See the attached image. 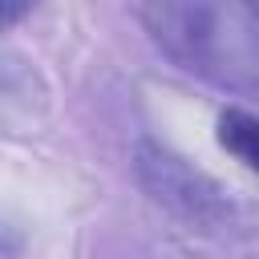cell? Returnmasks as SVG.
Here are the masks:
<instances>
[{"label":"cell","instance_id":"cell-3","mask_svg":"<svg viewBox=\"0 0 259 259\" xmlns=\"http://www.w3.org/2000/svg\"><path fill=\"white\" fill-rule=\"evenodd\" d=\"M219 142L251 174H259V113H251V109H227L219 117Z\"/></svg>","mask_w":259,"mask_h":259},{"label":"cell","instance_id":"cell-5","mask_svg":"<svg viewBox=\"0 0 259 259\" xmlns=\"http://www.w3.org/2000/svg\"><path fill=\"white\" fill-rule=\"evenodd\" d=\"M0 255H4V239H0Z\"/></svg>","mask_w":259,"mask_h":259},{"label":"cell","instance_id":"cell-2","mask_svg":"<svg viewBox=\"0 0 259 259\" xmlns=\"http://www.w3.org/2000/svg\"><path fill=\"white\" fill-rule=\"evenodd\" d=\"M146 170L154 174L150 178V190H158V198H166L178 214L194 219V223H214L223 214V202L214 194V186L198 174H190L178 158H166V154H154V158H142Z\"/></svg>","mask_w":259,"mask_h":259},{"label":"cell","instance_id":"cell-4","mask_svg":"<svg viewBox=\"0 0 259 259\" xmlns=\"http://www.w3.org/2000/svg\"><path fill=\"white\" fill-rule=\"evenodd\" d=\"M32 8H36V0H0V32L12 28V24H20Z\"/></svg>","mask_w":259,"mask_h":259},{"label":"cell","instance_id":"cell-1","mask_svg":"<svg viewBox=\"0 0 259 259\" xmlns=\"http://www.w3.org/2000/svg\"><path fill=\"white\" fill-rule=\"evenodd\" d=\"M138 16L178 69L259 101V0H138Z\"/></svg>","mask_w":259,"mask_h":259}]
</instances>
